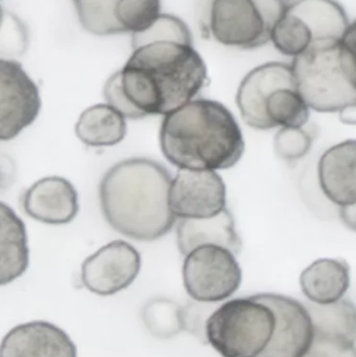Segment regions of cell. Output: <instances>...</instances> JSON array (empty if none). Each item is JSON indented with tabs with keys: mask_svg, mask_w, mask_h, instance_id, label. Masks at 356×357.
Instances as JSON below:
<instances>
[{
	"mask_svg": "<svg viewBox=\"0 0 356 357\" xmlns=\"http://www.w3.org/2000/svg\"><path fill=\"white\" fill-rule=\"evenodd\" d=\"M207 67L192 45L190 29L175 15L160 14L133 35V52L105 84L107 104L125 119L167 115L196 100Z\"/></svg>",
	"mask_w": 356,
	"mask_h": 357,
	"instance_id": "obj_1",
	"label": "cell"
},
{
	"mask_svg": "<svg viewBox=\"0 0 356 357\" xmlns=\"http://www.w3.org/2000/svg\"><path fill=\"white\" fill-rule=\"evenodd\" d=\"M169 169L144 157L125 159L102 176L100 209L111 228L138 241H153L171 232L176 218L169 208Z\"/></svg>",
	"mask_w": 356,
	"mask_h": 357,
	"instance_id": "obj_2",
	"label": "cell"
},
{
	"mask_svg": "<svg viewBox=\"0 0 356 357\" xmlns=\"http://www.w3.org/2000/svg\"><path fill=\"white\" fill-rule=\"evenodd\" d=\"M161 151L179 169L217 171L238 165L245 153L242 130L227 107L196 98L164 115Z\"/></svg>",
	"mask_w": 356,
	"mask_h": 357,
	"instance_id": "obj_3",
	"label": "cell"
},
{
	"mask_svg": "<svg viewBox=\"0 0 356 357\" xmlns=\"http://www.w3.org/2000/svg\"><path fill=\"white\" fill-rule=\"evenodd\" d=\"M355 26L339 41L321 44L293 61L297 87L309 108L341 112L356 106Z\"/></svg>",
	"mask_w": 356,
	"mask_h": 357,
	"instance_id": "obj_4",
	"label": "cell"
},
{
	"mask_svg": "<svg viewBox=\"0 0 356 357\" xmlns=\"http://www.w3.org/2000/svg\"><path fill=\"white\" fill-rule=\"evenodd\" d=\"M236 104L245 123L259 131L302 128L311 116L288 63H265L251 70L238 87Z\"/></svg>",
	"mask_w": 356,
	"mask_h": 357,
	"instance_id": "obj_5",
	"label": "cell"
},
{
	"mask_svg": "<svg viewBox=\"0 0 356 357\" xmlns=\"http://www.w3.org/2000/svg\"><path fill=\"white\" fill-rule=\"evenodd\" d=\"M276 326L269 295L257 294L219 306L207 320L206 337L223 357H261L271 346Z\"/></svg>",
	"mask_w": 356,
	"mask_h": 357,
	"instance_id": "obj_6",
	"label": "cell"
},
{
	"mask_svg": "<svg viewBox=\"0 0 356 357\" xmlns=\"http://www.w3.org/2000/svg\"><path fill=\"white\" fill-rule=\"evenodd\" d=\"M351 23L336 0H297L286 4L271 33V41L284 56H300L309 48L339 41Z\"/></svg>",
	"mask_w": 356,
	"mask_h": 357,
	"instance_id": "obj_7",
	"label": "cell"
},
{
	"mask_svg": "<svg viewBox=\"0 0 356 357\" xmlns=\"http://www.w3.org/2000/svg\"><path fill=\"white\" fill-rule=\"evenodd\" d=\"M286 8L281 0H212L209 29L223 45L254 50L271 41Z\"/></svg>",
	"mask_w": 356,
	"mask_h": 357,
	"instance_id": "obj_8",
	"label": "cell"
},
{
	"mask_svg": "<svg viewBox=\"0 0 356 357\" xmlns=\"http://www.w3.org/2000/svg\"><path fill=\"white\" fill-rule=\"evenodd\" d=\"M242 273L235 255L227 248L205 245L185 256L184 287L198 302L213 303L231 297L242 284Z\"/></svg>",
	"mask_w": 356,
	"mask_h": 357,
	"instance_id": "obj_9",
	"label": "cell"
},
{
	"mask_svg": "<svg viewBox=\"0 0 356 357\" xmlns=\"http://www.w3.org/2000/svg\"><path fill=\"white\" fill-rule=\"evenodd\" d=\"M82 27L94 36L142 33L160 15V0H73Z\"/></svg>",
	"mask_w": 356,
	"mask_h": 357,
	"instance_id": "obj_10",
	"label": "cell"
},
{
	"mask_svg": "<svg viewBox=\"0 0 356 357\" xmlns=\"http://www.w3.org/2000/svg\"><path fill=\"white\" fill-rule=\"evenodd\" d=\"M41 110L39 88L22 65L0 58V142L16 138Z\"/></svg>",
	"mask_w": 356,
	"mask_h": 357,
	"instance_id": "obj_11",
	"label": "cell"
},
{
	"mask_svg": "<svg viewBox=\"0 0 356 357\" xmlns=\"http://www.w3.org/2000/svg\"><path fill=\"white\" fill-rule=\"evenodd\" d=\"M141 268L139 252L125 241H113L84 260V287L100 296H111L127 289Z\"/></svg>",
	"mask_w": 356,
	"mask_h": 357,
	"instance_id": "obj_12",
	"label": "cell"
},
{
	"mask_svg": "<svg viewBox=\"0 0 356 357\" xmlns=\"http://www.w3.org/2000/svg\"><path fill=\"white\" fill-rule=\"evenodd\" d=\"M314 325V337L303 357H356L355 303L341 299L336 303H307Z\"/></svg>",
	"mask_w": 356,
	"mask_h": 357,
	"instance_id": "obj_13",
	"label": "cell"
},
{
	"mask_svg": "<svg viewBox=\"0 0 356 357\" xmlns=\"http://www.w3.org/2000/svg\"><path fill=\"white\" fill-rule=\"evenodd\" d=\"M226 185L215 171L179 169L171 180L169 208L176 218H208L226 209Z\"/></svg>",
	"mask_w": 356,
	"mask_h": 357,
	"instance_id": "obj_14",
	"label": "cell"
},
{
	"mask_svg": "<svg viewBox=\"0 0 356 357\" xmlns=\"http://www.w3.org/2000/svg\"><path fill=\"white\" fill-rule=\"evenodd\" d=\"M23 211L38 222L66 225L79 212V195L72 183L59 176L40 178L20 197Z\"/></svg>",
	"mask_w": 356,
	"mask_h": 357,
	"instance_id": "obj_15",
	"label": "cell"
},
{
	"mask_svg": "<svg viewBox=\"0 0 356 357\" xmlns=\"http://www.w3.org/2000/svg\"><path fill=\"white\" fill-rule=\"evenodd\" d=\"M277 317L275 335L261 357H303L314 337L311 314L304 304L294 298L268 293Z\"/></svg>",
	"mask_w": 356,
	"mask_h": 357,
	"instance_id": "obj_16",
	"label": "cell"
},
{
	"mask_svg": "<svg viewBox=\"0 0 356 357\" xmlns=\"http://www.w3.org/2000/svg\"><path fill=\"white\" fill-rule=\"evenodd\" d=\"M0 357H77L70 337L43 321L14 327L2 340Z\"/></svg>",
	"mask_w": 356,
	"mask_h": 357,
	"instance_id": "obj_17",
	"label": "cell"
},
{
	"mask_svg": "<svg viewBox=\"0 0 356 357\" xmlns=\"http://www.w3.org/2000/svg\"><path fill=\"white\" fill-rule=\"evenodd\" d=\"M322 190L336 205L356 204V142L346 140L324 153L319 162Z\"/></svg>",
	"mask_w": 356,
	"mask_h": 357,
	"instance_id": "obj_18",
	"label": "cell"
},
{
	"mask_svg": "<svg viewBox=\"0 0 356 357\" xmlns=\"http://www.w3.org/2000/svg\"><path fill=\"white\" fill-rule=\"evenodd\" d=\"M177 243L180 253L184 256L205 245L227 248L235 256L242 251V241L236 232L233 215L227 208L212 218H182L178 225Z\"/></svg>",
	"mask_w": 356,
	"mask_h": 357,
	"instance_id": "obj_19",
	"label": "cell"
},
{
	"mask_svg": "<svg viewBox=\"0 0 356 357\" xmlns=\"http://www.w3.org/2000/svg\"><path fill=\"white\" fill-rule=\"evenodd\" d=\"M300 285L311 303L327 305L344 298L350 287V266L340 258H322L307 266Z\"/></svg>",
	"mask_w": 356,
	"mask_h": 357,
	"instance_id": "obj_20",
	"label": "cell"
},
{
	"mask_svg": "<svg viewBox=\"0 0 356 357\" xmlns=\"http://www.w3.org/2000/svg\"><path fill=\"white\" fill-rule=\"evenodd\" d=\"M29 264L26 227L13 208L0 202V287L22 276Z\"/></svg>",
	"mask_w": 356,
	"mask_h": 357,
	"instance_id": "obj_21",
	"label": "cell"
},
{
	"mask_svg": "<svg viewBox=\"0 0 356 357\" xmlns=\"http://www.w3.org/2000/svg\"><path fill=\"white\" fill-rule=\"evenodd\" d=\"M125 117L108 104H98L86 109L75 125V135L90 148L116 146L127 135Z\"/></svg>",
	"mask_w": 356,
	"mask_h": 357,
	"instance_id": "obj_22",
	"label": "cell"
},
{
	"mask_svg": "<svg viewBox=\"0 0 356 357\" xmlns=\"http://www.w3.org/2000/svg\"><path fill=\"white\" fill-rule=\"evenodd\" d=\"M144 320L153 335L171 337L183 331L185 317L181 307L167 299L148 302L144 310Z\"/></svg>",
	"mask_w": 356,
	"mask_h": 357,
	"instance_id": "obj_23",
	"label": "cell"
},
{
	"mask_svg": "<svg viewBox=\"0 0 356 357\" xmlns=\"http://www.w3.org/2000/svg\"><path fill=\"white\" fill-rule=\"evenodd\" d=\"M275 152L286 161L303 158L311 148V137L302 128H281L274 139Z\"/></svg>",
	"mask_w": 356,
	"mask_h": 357,
	"instance_id": "obj_24",
	"label": "cell"
},
{
	"mask_svg": "<svg viewBox=\"0 0 356 357\" xmlns=\"http://www.w3.org/2000/svg\"><path fill=\"white\" fill-rule=\"evenodd\" d=\"M340 216L348 228L353 231L355 230V205L342 206L340 210Z\"/></svg>",
	"mask_w": 356,
	"mask_h": 357,
	"instance_id": "obj_25",
	"label": "cell"
},
{
	"mask_svg": "<svg viewBox=\"0 0 356 357\" xmlns=\"http://www.w3.org/2000/svg\"><path fill=\"white\" fill-rule=\"evenodd\" d=\"M340 114L342 121H345L346 123H351V125H355V107H350V108L344 109V110L341 111Z\"/></svg>",
	"mask_w": 356,
	"mask_h": 357,
	"instance_id": "obj_26",
	"label": "cell"
},
{
	"mask_svg": "<svg viewBox=\"0 0 356 357\" xmlns=\"http://www.w3.org/2000/svg\"><path fill=\"white\" fill-rule=\"evenodd\" d=\"M10 175H8V172L6 171V165L0 161V191L3 189L8 188L10 185Z\"/></svg>",
	"mask_w": 356,
	"mask_h": 357,
	"instance_id": "obj_27",
	"label": "cell"
},
{
	"mask_svg": "<svg viewBox=\"0 0 356 357\" xmlns=\"http://www.w3.org/2000/svg\"><path fill=\"white\" fill-rule=\"evenodd\" d=\"M6 15L4 14V10H2L1 6H0V31L2 29V26H3L4 19H6Z\"/></svg>",
	"mask_w": 356,
	"mask_h": 357,
	"instance_id": "obj_28",
	"label": "cell"
},
{
	"mask_svg": "<svg viewBox=\"0 0 356 357\" xmlns=\"http://www.w3.org/2000/svg\"><path fill=\"white\" fill-rule=\"evenodd\" d=\"M281 1H284V2H286V1H290L291 2V1H293V2H294V1H297V0H281Z\"/></svg>",
	"mask_w": 356,
	"mask_h": 357,
	"instance_id": "obj_29",
	"label": "cell"
}]
</instances>
